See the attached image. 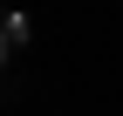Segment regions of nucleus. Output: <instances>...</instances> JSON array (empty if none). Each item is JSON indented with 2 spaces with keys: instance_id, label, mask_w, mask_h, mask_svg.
Returning a JSON list of instances; mask_svg holds the SVG:
<instances>
[{
  "instance_id": "obj_1",
  "label": "nucleus",
  "mask_w": 123,
  "mask_h": 116,
  "mask_svg": "<svg viewBox=\"0 0 123 116\" xmlns=\"http://www.w3.org/2000/svg\"><path fill=\"white\" fill-rule=\"evenodd\" d=\"M27 48V14H14V7H0V68L14 62V55Z\"/></svg>"
}]
</instances>
